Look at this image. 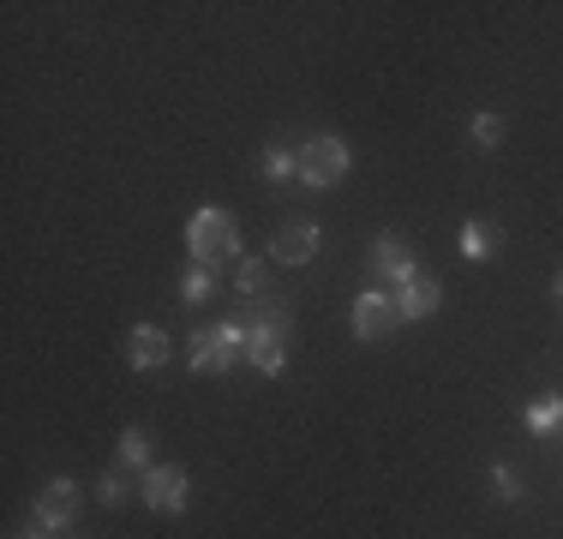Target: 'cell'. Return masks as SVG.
Masks as SVG:
<instances>
[{"instance_id":"obj_1","label":"cell","mask_w":563,"mask_h":539,"mask_svg":"<svg viewBox=\"0 0 563 539\" xmlns=\"http://www.w3.org/2000/svg\"><path fill=\"white\" fill-rule=\"evenodd\" d=\"M186 252H192L205 270L228 264L240 252V228L228 222V210H198L192 222H186Z\"/></svg>"},{"instance_id":"obj_2","label":"cell","mask_w":563,"mask_h":539,"mask_svg":"<svg viewBox=\"0 0 563 539\" xmlns=\"http://www.w3.org/2000/svg\"><path fill=\"white\" fill-rule=\"evenodd\" d=\"M246 323H210V330H198L192 336V372H205V377H217L228 372L240 354H246Z\"/></svg>"},{"instance_id":"obj_3","label":"cell","mask_w":563,"mask_h":539,"mask_svg":"<svg viewBox=\"0 0 563 539\" xmlns=\"http://www.w3.org/2000/svg\"><path fill=\"white\" fill-rule=\"evenodd\" d=\"M294 162H300V180L306 186H336L347 174V144L330 139V132H318V139H306L300 151H294Z\"/></svg>"},{"instance_id":"obj_4","label":"cell","mask_w":563,"mask_h":539,"mask_svg":"<svg viewBox=\"0 0 563 539\" xmlns=\"http://www.w3.org/2000/svg\"><path fill=\"white\" fill-rule=\"evenodd\" d=\"M401 323V312H396V294H384V288H366L354 300V336L360 342H384Z\"/></svg>"},{"instance_id":"obj_5","label":"cell","mask_w":563,"mask_h":539,"mask_svg":"<svg viewBox=\"0 0 563 539\" xmlns=\"http://www.w3.org/2000/svg\"><path fill=\"white\" fill-rule=\"evenodd\" d=\"M139 497L156 509V516H180L186 497H192V485H186L180 468H144V492Z\"/></svg>"},{"instance_id":"obj_6","label":"cell","mask_w":563,"mask_h":539,"mask_svg":"<svg viewBox=\"0 0 563 539\" xmlns=\"http://www.w3.org/2000/svg\"><path fill=\"white\" fill-rule=\"evenodd\" d=\"M78 480H48L43 492H36V528H66V521L78 516Z\"/></svg>"},{"instance_id":"obj_7","label":"cell","mask_w":563,"mask_h":539,"mask_svg":"<svg viewBox=\"0 0 563 539\" xmlns=\"http://www.w3.org/2000/svg\"><path fill=\"white\" fill-rule=\"evenodd\" d=\"M318 240H324V234H318V222H288V228L271 240V258L288 264V270H300V264H312Z\"/></svg>"},{"instance_id":"obj_8","label":"cell","mask_w":563,"mask_h":539,"mask_svg":"<svg viewBox=\"0 0 563 539\" xmlns=\"http://www.w3.org/2000/svg\"><path fill=\"white\" fill-rule=\"evenodd\" d=\"M366 264H372V276H390L396 288L413 276V252H408V240H401V234H378V240H372Z\"/></svg>"},{"instance_id":"obj_9","label":"cell","mask_w":563,"mask_h":539,"mask_svg":"<svg viewBox=\"0 0 563 539\" xmlns=\"http://www.w3.org/2000/svg\"><path fill=\"white\" fill-rule=\"evenodd\" d=\"M438 300H444V288H438L432 276H420V270H413V276L396 288V312H401V323H408V318H432Z\"/></svg>"},{"instance_id":"obj_10","label":"cell","mask_w":563,"mask_h":539,"mask_svg":"<svg viewBox=\"0 0 563 539\" xmlns=\"http://www.w3.org/2000/svg\"><path fill=\"white\" fill-rule=\"evenodd\" d=\"M246 360H252V366H258L264 377H276L282 366H288V348H282V336H288V330H264V323H246Z\"/></svg>"},{"instance_id":"obj_11","label":"cell","mask_w":563,"mask_h":539,"mask_svg":"<svg viewBox=\"0 0 563 539\" xmlns=\"http://www.w3.org/2000/svg\"><path fill=\"white\" fill-rule=\"evenodd\" d=\"M168 354H174V342H168L163 330H156V323H139V330L126 336V360H132L139 372H156Z\"/></svg>"},{"instance_id":"obj_12","label":"cell","mask_w":563,"mask_h":539,"mask_svg":"<svg viewBox=\"0 0 563 539\" xmlns=\"http://www.w3.org/2000/svg\"><path fill=\"white\" fill-rule=\"evenodd\" d=\"M455 246H462V258H467V264H486L492 252H498V234H492L486 222H467V228H462V240H455Z\"/></svg>"},{"instance_id":"obj_13","label":"cell","mask_w":563,"mask_h":539,"mask_svg":"<svg viewBox=\"0 0 563 539\" xmlns=\"http://www.w3.org/2000/svg\"><path fill=\"white\" fill-rule=\"evenodd\" d=\"M563 426V396H540L528 408V431H558Z\"/></svg>"},{"instance_id":"obj_14","label":"cell","mask_w":563,"mask_h":539,"mask_svg":"<svg viewBox=\"0 0 563 539\" xmlns=\"http://www.w3.org/2000/svg\"><path fill=\"white\" fill-rule=\"evenodd\" d=\"M120 462H126V468H151V438H144L139 426L120 431Z\"/></svg>"},{"instance_id":"obj_15","label":"cell","mask_w":563,"mask_h":539,"mask_svg":"<svg viewBox=\"0 0 563 539\" xmlns=\"http://www.w3.org/2000/svg\"><path fill=\"white\" fill-rule=\"evenodd\" d=\"M234 282H240V294H252V300H258V294L271 288V264H264V258H246Z\"/></svg>"},{"instance_id":"obj_16","label":"cell","mask_w":563,"mask_h":539,"mask_svg":"<svg viewBox=\"0 0 563 539\" xmlns=\"http://www.w3.org/2000/svg\"><path fill=\"white\" fill-rule=\"evenodd\" d=\"M210 288H217V270H186V282H180V294H186V306H198V300H210Z\"/></svg>"},{"instance_id":"obj_17","label":"cell","mask_w":563,"mask_h":539,"mask_svg":"<svg viewBox=\"0 0 563 539\" xmlns=\"http://www.w3.org/2000/svg\"><path fill=\"white\" fill-rule=\"evenodd\" d=\"M288 174H300V162H294V151L271 144V151H264V180H288Z\"/></svg>"},{"instance_id":"obj_18","label":"cell","mask_w":563,"mask_h":539,"mask_svg":"<svg viewBox=\"0 0 563 539\" xmlns=\"http://www.w3.org/2000/svg\"><path fill=\"white\" fill-rule=\"evenodd\" d=\"M126 497H132V492H126V474H102V480H97V504H102V509H120Z\"/></svg>"},{"instance_id":"obj_19","label":"cell","mask_w":563,"mask_h":539,"mask_svg":"<svg viewBox=\"0 0 563 539\" xmlns=\"http://www.w3.org/2000/svg\"><path fill=\"white\" fill-rule=\"evenodd\" d=\"M474 144L498 151V144H504V114H474Z\"/></svg>"},{"instance_id":"obj_20","label":"cell","mask_w":563,"mask_h":539,"mask_svg":"<svg viewBox=\"0 0 563 539\" xmlns=\"http://www.w3.org/2000/svg\"><path fill=\"white\" fill-rule=\"evenodd\" d=\"M492 485H498V497H504V504H516V497H521V474H516V468H492Z\"/></svg>"},{"instance_id":"obj_21","label":"cell","mask_w":563,"mask_h":539,"mask_svg":"<svg viewBox=\"0 0 563 539\" xmlns=\"http://www.w3.org/2000/svg\"><path fill=\"white\" fill-rule=\"evenodd\" d=\"M552 300H558V306H563V276H558V282H552Z\"/></svg>"},{"instance_id":"obj_22","label":"cell","mask_w":563,"mask_h":539,"mask_svg":"<svg viewBox=\"0 0 563 539\" xmlns=\"http://www.w3.org/2000/svg\"><path fill=\"white\" fill-rule=\"evenodd\" d=\"M19 539H36V534H19Z\"/></svg>"}]
</instances>
